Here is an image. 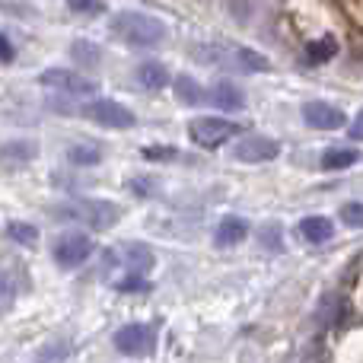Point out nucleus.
I'll return each instance as SVG.
<instances>
[{
  "mask_svg": "<svg viewBox=\"0 0 363 363\" xmlns=\"http://www.w3.org/2000/svg\"><path fill=\"white\" fill-rule=\"evenodd\" d=\"M338 217H341V223L351 226V230H363V201H347L338 211Z\"/></svg>",
  "mask_w": 363,
  "mask_h": 363,
  "instance_id": "aec40b11",
  "label": "nucleus"
},
{
  "mask_svg": "<svg viewBox=\"0 0 363 363\" xmlns=\"http://www.w3.org/2000/svg\"><path fill=\"white\" fill-rule=\"evenodd\" d=\"M233 157H236L239 163H271V160L281 157V144L271 138H262V134H252V138L239 140Z\"/></svg>",
  "mask_w": 363,
  "mask_h": 363,
  "instance_id": "9b49d317",
  "label": "nucleus"
},
{
  "mask_svg": "<svg viewBox=\"0 0 363 363\" xmlns=\"http://www.w3.org/2000/svg\"><path fill=\"white\" fill-rule=\"evenodd\" d=\"M303 121L309 128H315V131H338V128L347 125V115L338 106H332V102L313 99L303 106Z\"/></svg>",
  "mask_w": 363,
  "mask_h": 363,
  "instance_id": "9d476101",
  "label": "nucleus"
},
{
  "mask_svg": "<svg viewBox=\"0 0 363 363\" xmlns=\"http://www.w3.org/2000/svg\"><path fill=\"white\" fill-rule=\"evenodd\" d=\"M38 83L48 89H57V93H67V96H89L99 89L89 77L77 74V70H45V74H38Z\"/></svg>",
  "mask_w": 363,
  "mask_h": 363,
  "instance_id": "1a4fd4ad",
  "label": "nucleus"
},
{
  "mask_svg": "<svg viewBox=\"0 0 363 363\" xmlns=\"http://www.w3.org/2000/svg\"><path fill=\"white\" fill-rule=\"evenodd\" d=\"M13 300H16V284H13V277L6 271H0V313L10 309Z\"/></svg>",
  "mask_w": 363,
  "mask_h": 363,
  "instance_id": "4be33fe9",
  "label": "nucleus"
},
{
  "mask_svg": "<svg viewBox=\"0 0 363 363\" xmlns=\"http://www.w3.org/2000/svg\"><path fill=\"white\" fill-rule=\"evenodd\" d=\"M32 153H35L32 144H6L4 150H0V157H4V163H10V157H16V163H26Z\"/></svg>",
  "mask_w": 363,
  "mask_h": 363,
  "instance_id": "5701e85b",
  "label": "nucleus"
},
{
  "mask_svg": "<svg viewBox=\"0 0 363 363\" xmlns=\"http://www.w3.org/2000/svg\"><path fill=\"white\" fill-rule=\"evenodd\" d=\"M198 61H204L207 67H223V70H233V74H268L271 70V61L264 55L252 48H242V45H198L191 51Z\"/></svg>",
  "mask_w": 363,
  "mask_h": 363,
  "instance_id": "f03ea898",
  "label": "nucleus"
},
{
  "mask_svg": "<svg viewBox=\"0 0 363 363\" xmlns=\"http://www.w3.org/2000/svg\"><path fill=\"white\" fill-rule=\"evenodd\" d=\"M335 55H338V38H335V35L313 38V42L306 45V61L313 64V67H319V64H328Z\"/></svg>",
  "mask_w": 363,
  "mask_h": 363,
  "instance_id": "f3484780",
  "label": "nucleus"
},
{
  "mask_svg": "<svg viewBox=\"0 0 363 363\" xmlns=\"http://www.w3.org/2000/svg\"><path fill=\"white\" fill-rule=\"evenodd\" d=\"M108 26H112V32L121 42L134 45V48H157V45H163L166 35H169L166 23H160L150 13H134V10L115 13Z\"/></svg>",
  "mask_w": 363,
  "mask_h": 363,
  "instance_id": "7ed1b4c3",
  "label": "nucleus"
},
{
  "mask_svg": "<svg viewBox=\"0 0 363 363\" xmlns=\"http://www.w3.org/2000/svg\"><path fill=\"white\" fill-rule=\"evenodd\" d=\"M157 264V255L153 249L140 242H125L118 249L106 252L102 258V274L112 277V284L121 290V294H140V290H150L147 284V271Z\"/></svg>",
  "mask_w": 363,
  "mask_h": 363,
  "instance_id": "f257e3e1",
  "label": "nucleus"
},
{
  "mask_svg": "<svg viewBox=\"0 0 363 363\" xmlns=\"http://www.w3.org/2000/svg\"><path fill=\"white\" fill-rule=\"evenodd\" d=\"M296 230H300V236L306 239V242H313V245H322V242H328V239L335 236V223L328 217H319V213L303 217Z\"/></svg>",
  "mask_w": 363,
  "mask_h": 363,
  "instance_id": "ddd939ff",
  "label": "nucleus"
},
{
  "mask_svg": "<svg viewBox=\"0 0 363 363\" xmlns=\"http://www.w3.org/2000/svg\"><path fill=\"white\" fill-rule=\"evenodd\" d=\"M347 131H351L354 140H363V108L354 115V121H351V128H347Z\"/></svg>",
  "mask_w": 363,
  "mask_h": 363,
  "instance_id": "393cba45",
  "label": "nucleus"
},
{
  "mask_svg": "<svg viewBox=\"0 0 363 363\" xmlns=\"http://www.w3.org/2000/svg\"><path fill=\"white\" fill-rule=\"evenodd\" d=\"M67 160L74 166H96L102 160V150L99 147H86V144H77L67 150Z\"/></svg>",
  "mask_w": 363,
  "mask_h": 363,
  "instance_id": "6ab92c4d",
  "label": "nucleus"
},
{
  "mask_svg": "<svg viewBox=\"0 0 363 363\" xmlns=\"http://www.w3.org/2000/svg\"><path fill=\"white\" fill-rule=\"evenodd\" d=\"M249 236V223L242 217H223V223L217 226V245L220 249H230V245H239L242 239Z\"/></svg>",
  "mask_w": 363,
  "mask_h": 363,
  "instance_id": "4468645a",
  "label": "nucleus"
},
{
  "mask_svg": "<svg viewBox=\"0 0 363 363\" xmlns=\"http://www.w3.org/2000/svg\"><path fill=\"white\" fill-rule=\"evenodd\" d=\"M67 6L74 13H83V16H99V13H106L102 0H67Z\"/></svg>",
  "mask_w": 363,
  "mask_h": 363,
  "instance_id": "b1692460",
  "label": "nucleus"
},
{
  "mask_svg": "<svg viewBox=\"0 0 363 363\" xmlns=\"http://www.w3.org/2000/svg\"><path fill=\"white\" fill-rule=\"evenodd\" d=\"M115 347L125 357H150L157 351V328L153 325H125L115 332Z\"/></svg>",
  "mask_w": 363,
  "mask_h": 363,
  "instance_id": "423d86ee",
  "label": "nucleus"
},
{
  "mask_svg": "<svg viewBox=\"0 0 363 363\" xmlns=\"http://www.w3.org/2000/svg\"><path fill=\"white\" fill-rule=\"evenodd\" d=\"M0 61H4V64L13 61V45L4 38V32H0Z\"/></svg>",
  "mask_w": 363,
  "mask_h": 363,
  "instance_id": "a878e982",
  "label": "nucleus"
},
{
  "mask_svg": "<svg viewBox=\"0 0 363 363\" xmlns=\"http://www.w3.org/2000/svg\"><path fill=\"white\" fill-rule=\"evenodd\" d=\"M80 112L86 115L89 121H96V125H102V128H112V131H128V128L138 125L131 108L118 106V102H112V99H96V102H89V106H83Z\"/></svg>",
  "mask_w": 363,
  "mask_h": 363,
  "instance_id": "0eeeda50",
  "label": "nucleus"
},
{
  "mask_svg": "<svg viewBox=\"0 0 363 363\" xmlns=\"http://www.w3.org/2000/svg\"><path fill=\"white\" fill-rule=\"evenodd\" d=\"M55 213L61 220H80V223L93 226V230H108L121 217V211L115 204H108V201H67V204H57Z\"/></svg>",
  "mask_w": 363,
  "mask_h": 363,
  "instance_id": "20e7f679",
  "label": "nucleus"
},
{
  "mask_svg": "<svg viewBox=\"0 0 363 363\" xmlns=\"http://www.w3.org/2000/svg\"><path fill=\"white\" fill-rule=\"evenodd\" d=\"M176 96L185 106H201V102H207V93L198 86V80H191V77H176Z\"/></svg>",
  "mask_w": 363,
  "mask_h": 363,
  "instance_id": "a211bd4d",
  "label": "nucleus"
},
{
  "mask_svg": "<svg viewBox=\"0 0 363 363\" xmlns=\"http://www.w3.org/2000/svg\"><path fill=\"white\" fill-rule=\"evenodd\" d=\"M6 236L13 239V242H23V245H35L38 239V230L32 223H10L6 226Z\"/></svg>",
  "mask_w": 363,
  "mask_h": 363,
  "instance_id": "412c9836",
  "label": "nucleus"
},
{
  "mask_svg": "<svg viewBox=\"0 0 363 363\" xmlns=\"http://www.w3.org/2000/svg\"><path fill=\"white\" fill-rule=\"evenodd\" d=\"M207 102H211L213 108H223V112H239V108L245 106V96L239 86H233V83H213L211 89H207Z\"/></svg>",
  "mask_w": 363,
  "mask_h": 363,
  "instance_id": "f8f14e48",
  "label": "nucleus"
},
{
  "mask_svg": "<svg viewBox=\"0 0 363 363\" xmlns=\"http://www.w3.org/2000/svg\"><path fill=\"white\" fill-rule=\"evenodd\" d=\"M134 80L144 89H163L169 83V74H166V67L160 61H140L138 70H134Z\"/></svg>",
  "mask_w": 363,
  "mask_h": 363,
  "instance_id": "2eb2a0df",
  "label": "nucleus"
},
{
  "mask_svg": "<svg viewBox=\"0 0 363 363\" xmlns=\"http://www.w3.org/2000/svg\"><path fill=\"white\" fill-rule=\"evenodd\" d=\"M96 242L86 236V233H64L55 242V262L61 268H80L89 255H93Z\"/></svg>",
  "mask_w": 363,
  "mask_h": 363,
  "instance_id": "6e6552de",
  "label": "nucleus"
},
{
  "mask_svg": "<svg viewBox=\"0 0 363 363\" xmlns=\"http://www.w3.org/2000/svg\"><path fill=\"white\" fill-rule=\"evenodd\" d=\"M236 134H239V125L226 118H194L188 125V138L198 147H204V150H217V147H223Z\"/></svg>",
  "mask_w": 363,
  "mask_h": 363,
  "instance_id": "39448f33",
  "label": "nucleus"
},
{
  "mask_svg": "<svg viewBox=\"0 0 363 363\" xmlns=\"http://www.w3.org/2000/svg\"><path fill=\"white\" fill-rule=\"evenodd\" d=\"M360 160H363L360 150H354V147H335V150L322 153V169L341 172V169H351V166H357Z\"/></svg>",
  "mask_w": 363,
  "mask_h": 363,
  "instance_id": "dca6fc26",
  "label": "nucleus"
}]
</instances>
